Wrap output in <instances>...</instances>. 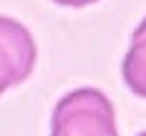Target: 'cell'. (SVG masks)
<instances>
[{"label": "cell", "instance_id": "obj_1", "mask_svg": "<svg viewBox=\"0 0 146 136\" xmlns=\"http://www.w3.org/2000/svg\"><path fill=\"white\" fill-rule=\"evenodd\" d=\"M50 136H118L113 106L98 88H78L53 108Z\"/></svg>", "mask_w": 146, "mask_h": 136}, {"label": "cell", "instance_id": "obj_5", "mask_svg": "<svg viewBox=\"0 0 146 136\" xmlns=\"http://www.w3.org/2000/svg\"><path fill=\"white\" fill-rule=\"evenodd\" d=\"M139 136H146V131H144V134H139Z\"/></svg>", "mask_w": 146, "mask_h": 136}, {"label": "cell", "instance_id": "obj_4", "mask_svg": "<svg viewBox=\"0 0 146 136\" xmlns=\"http://www.w3.org/2000/svg\"><path fill=\"white\" fill-rule=\"evenodd\" d=\"M53 3H58V5H71V8H81V5H91V3H96V0H53Z\"/></svg>", "mask_w": 146, "mask_h": 136}, {"label": "cell", "instance_id": "obj_2", "mask_svg": "<svg viewBox=\"0 0 146 136\" xmlns=\"http://www.w3.org/2000/svg\"><path fill=\"white\" fill-rule=\"evenodd\" d=\"M35 66V40L23 23L0 15V93L23 83Z\"/></svg>", "mask_w": 146, "mask_h": 136}, {"label": "cell", "instance_id": "obj_3", "mask_svg": "<svg viewBox=\"0 0 146 136\" xmlns=\"http://www.w3.org/2000/svg\"><path fill=\"white\" fill-rule=\"evenodd\" d=\"M121 73H123V81H126L129 91L146 98V18L133 30L131 48H129V53L123 58Z\"/></svg>", "mask_w": 146, "mask_h": 136}]
</instances>
